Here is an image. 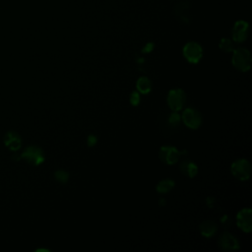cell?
I'll return each mask as SVG.
<instances>
[{
  "instance_id": "6da1fadb",
  "label": "cell",
  "mask_w": 252,
  "mask_h": 252,
  "mask_svg": "<svg viewBox=\"0 0 252 252\" xmlns=\"http://www.w3.org/2000/svg\"><path fill=\"white\" fill-rule=\"evenodd\" d=\"M251 55L246 48H237L233 49L232 55V64L233 66L241 71L247 72L251 67Z\"/></svg>"
},
{
  "instance_id": "7a4b0ae2",
  "label": "cell",
  "mask_w": 252,
  "mask_h": 252,
  "mask_svg": "<svg viewBox=\"0 0 252 252\" xmlns=\"http://www.w3.org/2000/svg\"><path fill=\"white\" fill-rule=\"evenodd\" d=\"M230 169L233 176L241 181L249 179L251 174V165L249 161L245 158H239L234 160L231 164Z\"/></svg>"
},
{
  "instance_id": "3957f363",
  "label": "cell",
  "mask_w": 252,
  "mask_h": 252,
  "mask_svg": "<svg viewBox=\"0 0 252 252\" xmlns=\"http://www.w3.org/2000/svg\"><path fill=\"white\" fill-rule=\"evenodd\" d=\"M186 101V94L181 89L170 90L167 94V104L173 111H179L183 108Z\"/></svg>"
},
{
  "instance_id": "277c9868",
  "label": "cell",
  "mask_w": 252,
  "mask_h": 252,
  "mask_svg": "<svg viewBox=\"0 0 252 252\" xmlns=\"http://www.w3.org/2000/svg\"><path fill=\"white\" fill-rule=\"evenodd\" d=\"M183 55L188 62L196 64L201 60L203 56L202 46L195 41H190L184 45Z\"/></svg>"
},
{
  "instance_id": "5b68a950",
  "label": "cell",
  "mask_w": 252,
  "mask_h": 252,
  "mask_svg": "<svg viewBox=\"0 0 252 252\" xmlns=\"http://www.w3.org/2000/svg\"><path fill=\"white\" fill-rule=\"evenodd\" d=\"M21 157L32 165H39L44 160V155L42 150L36 146L27 147L22 153Z\"/></svg>"
},
{
  "instance_id": "8992f818",
  "label": "cell",
  "mask_w": 252,
  "mask_h": 252,
  "mask_svg": "<svg viewBox=\"0 0 252 252\" xmlns=\"http://www.w3.org/2000/svg\"><path fill=\"white\" fill-rule=\"evenodd\" d=\"M184 124L190 129H197L202 124V116L197 109L186 108L182 113Z\"/></svg>"
},
{
  "instance_id": "52a82bcc",
  "label": "cell",
  "mask_w": 252,
  "mask_h": 252,
  "mask_svg": "<svg viewBox=\"0 0 252 252\" xmlns=\"http://www.w3.org/2000/svg\"><path fill=\"white\" fill-rule=\"evenodd\" d=\"M236 224L244 232H250L252 229V211L249 208L240 210L236 215Z\"/></svg>"
},
{
  "instance_id": "ba28073f",
  "label": "cell",
  "mask_w": 252,
  "mask_h": 252,
  "mask_svg": "<svg viewBox=\"0 0 252 252\" xmlns=\"http://www.w3.org/2000/svg\"><path fill=\"white\" fill-rule=\"evenodd\" d=\"M179 157H180V153L175 147L163 146L159 150L160 159L168 165L176 163L177 160L179 159Z\"/></svg>"
},
{
  "instance_id": "9c48e42d",
  "label": "cell",
  "mask_w": 252,
  "mask_h": 252,
  "mask_svg": "<svg viewBox=\"0 0 252 252\" xmlns=\"http://www.w3.org/2000/svg\"><path fill=\"white\" fill-rule=\"evenodd\" d=\"M248 23L245 21H237L232 28V38L235 42L241 43L246 40L248 35Z\"/></svg>"
},
{
  "instance_id": "30bf717a",
  "label": "cell",
  "mask_w": 252,
  "mask_h": 252,
  "mask_svg": "<svg viewBox=\"0 0 252 252\" xmlns=\"http://www.w3.org/2000/svg\"><path fill=\"white\" fill-rule=\"evenodd\" d=\"M219 244L221 249L226 251L239 249L238 240L231 233L228 232H224L223 234H221V236L219 239Z\"/></svg>"
},
{
  "instance_id": "8fae6325",
  "label": "cell",
  "mask_w": 252,
  "mask_h": 252,
  "mask_svg": "<svg viewBox=\"0 0 252 252\" xmlns=\"http://www.w3.org/2000/svg\"><path fill=\"white\" fill-rule=\"evenodd\" d=\"M4 143L11 151H18L21 148L22 139L17 132L9 131L4 137Z\"/></svg>"
},
{
  "instance_id": "7c38bea8",
  "label": "cell",
  "mask_w": 252,
  "mask_h": 252,
  "mask_svg": "<svg viewBox=\"0 0 252 252\" xmlns=\"http://www.w3.org/2000/svg\"><path fill=\"white\" fill-rule=\"evenodd\" d=\"M200 231L202 233L203 236L205 237H212L216 231H217V225L215 222L211 221V220H205L203 221L200 226Z\"/></svg>"
},
{
  "instance_id": "4fadbf2b",
  "label": "cell",
  "mask_w": 252,
  "mask_h": 252,
  "mask_svg": "<svg viewBox=\"0 0 252 252\" xmlns=\"http://www.w3.org/2000/svg\"><path fill=\"white\" fill-rule=\"evenodd\" d=\"M180 168H181L182 172H183L185 175H187L188 177H191V178L194 177V176L197 174V172H198V167H197V165H196L194 162L190 161V160H185V161H183L182 164H181V166H180Z\"/></svg>"
},
{
  "instance_id": "5bb4252c",
  "label": "cell",
  "mask_w": 252,
  "mask_h": 252,
  "mask_svg": "<svg viewBox=\"0 0 252 252\" xmlns=\"http://www.w3.org/2000/svg\"><path fill=\"white\" fill-rule=\"evenodd\" d=\"M137 89L141 94H148L152 90V83L149 78L147 77H141L137 81Z\"/></svg>"
},
{
  "instance_id": "9a60e30c",
  "label": "cell",
  "mask_w": 252,
  "mask_h": 252,
  "mask_svg": "<svg viewBox=\"0 0 252 252\" xmlns=\"http://www.w3.org/2000/svg\"><path fill=\"white\" fill-rule=\"evenodd\" d=\"M173 186H174V181L173 180H170V179L161 180L157 185V191L161 193V194H164V193L169 192L172 189Z\"/></svg>"
},
{
  "instance_id": "2e32d148",
  "label": "cell",
  "mask_w": 252,
  "mask_h": 252,
  "mask_svg": "<svg viewBox=\"0 0 252 252\" xmlns=\"http://www.w3.org/2000/svg\"><path fill=\"white\" fill-rule=\"evenodd\" d=\"M220 48L224 52L233 51V43L228 38H221V40L220 42Z\"/></svg>"
},
{
  "instance_id": "e0dca14e",
  "label": "cell",
  "mask_w": 252,
  "mask_h": 252,
  "mask_svg": "<svg viewBox=\"0 0 252 252\" xmlns=\"http://www.w3.org/2000/svg\"><path fill=\"white\" fill-rule=\"evenodd\" d=\"M55 177H56V179H57L58 181H60V182H66L67 179H68V177H69V175H68L67 172H65V171H63V170H59V171H57V172L55 173Z\"/></svg>"
},
{
  "instance_id": "ac0fdd59",
  "label": "cell",
  "mask_w": 252,
  "mask_h": 252,
  "mask_svg": "<svg viewBox=\"0 0 252 252\" xmlns=\"http://www.w3.org/2000/svg\"><path fill=\"white\" fill-rule=\"evenodd\" d=\"M130 102L132 105H138L140 102V94L138 92H133L130 96Z\"/></svg>"
},
{
  "instance_id": "d6986e66",
  "label": "cell",
  "mask_w": 252,
  "mask_h": 252,
  "mask_svg": "<svg viewBox=\"0 0 252 252\" xmlns=\"http://www.w3.org/2000/svg\"><path fill=\"white\" fill-rule=\"evenodd\" d=\"M179 121H180V116L176 113V111H174V112L170 115L169 122H170V123H173V125H174V124H177Z\"/></svg>"
},
{
  "instance_id": "ffe728a7",
  "label": "cell",
  "mask_w": 252,
  "mask_h": 252,
  "mask_svg": "<svg viewBox=\"0 0 252 252\" xmlns=\"http://www.w3.org/2000/svg\"><path fill=\"white\" fill-rule=\"evenodd\" d=\"M88 141H89V145L93 146L94 144H95V137L93 135H90L88 138Z\"/></svg>"
}]
</instances>
